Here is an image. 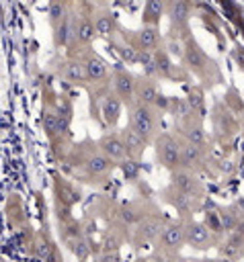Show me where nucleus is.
Here are the masks:
<instances>
[{"instance_id":"1","label":"nucleus","mask_w":244,"mask_h":262,"mask_svg":"<svg viewBox=\"0 0 244 262\" xmlns=\"http://www.w3.org/2000/svg\"><path fill=\"white\" fill-rule=\"evenodd\" d=\"M66 164L74 170L76 178L80 182L92 184V186H103L107 184V180L111 178L113 170L117 168V164H113L96 145V141L92 139H82L80 143L72 145L66 156H64Z\"/></svg>"},{"instance_id":"2","label":"nucleus","mask_w":244,"mask_h":262,"mask_svg":"<svg viewBox=\"0 0 244 262\" xmlns=\"http://www.w3.org/2000/svg\"><path fill=\"white\" fill-rule=\"evenodd\" d=\"M180 63L185 66V70L199 80L201 88H213L217 84L223 82V72L217 66V61L213 57H209L205 53V49L199 45V41L195 37H189L182 43V59Z\"/></svg>"},{"instance_id":"3","label":"nucleus","mask_w":244,"mask_h":262,"mask_svg":"<svg viewBox=\"0 0 244 262\" xmlns=\"http://www.w3.org/2000/svg\"><path fill=\"white\" fill-rule=\"evenodd\" d=\"M127 125L152 145L156 141V137L162 133L160 131V127H162V113H158L152 106L133 102L127 108Z\"/></svg>"},{"instance_id":"4","label":"nucleus","mask_w":244,"mask_h":262,"mask_svg":"<svg viewBox=\"0 0 244 262\" xmlns=\"http://www.w3.org/2000/svg\"><path fill=\"white\" fill-rule=\"evenodd\" d=\"M195 4L187 0H168L166 2V16H168V35L164 37L166 41H176L185 43L191 33V16H193Z\"/></svg>"},{"instance_id":"5","label":"nucleus","mask_w":244,"mask_h":262,"mask_svg":"<svg viewBox=\"0 0 244 262\" xmlns=\"http://www.w3.org/2000/svg\"><path fill=\"white\" fill-rule=\"evenodd\" d=\"M185 246H187V219L185 217H176V219H168L166 221V225H164L160 237L156 239L152 252L176 260V256L180 254V250Z\"/></svg>"},{"instance_id":"6","label":"nucleus","mask_w":244,"mask_h":262,"mask_svg":"<svg viewBox=\"0 0 244 262\" xmlns=\"http://www.w3.org/2000/svg\"><path fill=\"white\" fill-rule=\"evenodd\" d=\"M211 127L215 141L230 143L238 133H242L244 121H240L238 115L223 100H215L211 106Z\"/></svg>"},{"instance_id":"7","label":"nucleus","mask_w":244,"mask_h":262,"mask_svg":"<svg viewBox=\"0 0 244 262\" xmlns=\"http://www.w3.org/2000/svg\"><path fill=\"white\" fill-rule=\"evenodd\" d=\"M168 217L162 215V211H158V207H154L152 211H148L131 229V235H129V244L139 250L144 246H154L156 239L160 237L164 225H166Z\"/></svg>"},{"instance_id":"8","label":"nucleus","mask_w":244,"mask_h":262,"mask_svg":"<svg viewBox=\"0 0 244 262\" xmlns=\"http://www.w3.org/2000/svg\"><path fill=\"white\" fill-rule=\"evenodd\" d=\"M92 4H80L74 8V39L70 45V53H78L82 49H88L96 39V29L92 20Z\"/></svg>"},{"instance_id":"9","label":"nucleus","mask_w":244,"mask_h":262,"mask_svg":"<svg viewBox=\"0 0 244 262\" xmlns=\"http://www.w3.org/2000/svg\"><path fill=\"white\" fill-rule=\"evenodd\" d=\"M152 145H154V154H156V164L162 170L174 172L176 168H180L182 141L172 131H162Z\"/></svg>"},{"instance_id":"10","label":"nucleus","mask_w":244,"mask_h":262,"mask_svg":"<svg viewBox=\"0 0 244 262\" xmlns=\"http://www.w3.org/2000/svg\"><path fill=\"white\" fill-rule=\"evenodd\" d=\"M123 43L133 47L135 51H148L154 53L164 45V35L160 33V27H139V29H119L117 35Z\"/></svg>"},{"instance_id":"11","label":"nucleus","mask_w":244,"mask_h":262,"mask_svg":"<svg viewBox=\"0 0 244 262\" xmlns=\"http://www.w3.org/2000/svg\"><path fill=\"white\" fill-rule=\"evenodd\" d=\"M135 102L152 106L158 113H168L170 108V98L162 94L158 80L148 78L144 74H135Z\"/></svg>"},{"instance_id":"12","label":"nucleus","mask_w":244,"mask_h":262,"mask_svg":"<svg viewBox=\"0 0 244 262\" xmlns=\"http://www.w3.org/2000/svg\"><path fill=\"white\" fill-rule=\"evenodd\" d=\"M70 55H76L82 66H84V72H86V78H88V88L90 86H100V84H111V74H113V68L107 63V59L103 55H98L92 47L88 49H82L78 53H70Z\"/></svg>"},{"instance_id":"13","label":"nucleus","mask_w":244,"mask_h":262,"mask_svg":"<svg viewBox=\"0 0 244 262\" xmlns=\"http://www.w3.org/2000/svg\"><path fill=\"white\" fill-rule=\"evenodd\" d=\"M205 119L197 117V115H187L185 119H178L174 121V127H172V133L185 141V143H193L197 147H203V149H209V137H207V131H205V125H203Z\"/></svg>"},{"instance_id":"14","label":"nucleus","mask_w":244,"mask_h":262,"mask_svg":"<svg viewBox=\"0 0 244 262\" xmlns=\"http://www.w3.org/2000/svg\"><path fill=\"white\" fill-rule=\"evenodd\" d=\"M223 237L215 235L203 221L199 219H187V246L197 250V252H207V250H217Z\"/></svg>"},{"instance_id":"15","label":"nucleus","mask_w":244,"mask_h":262,"mask_svg":"<svg viewBox=\"0 0 244 262\" xmlns=\"http://www.w3.org/2000/svg\"><path fill=\"white\" fill-rule=\"evenodd\" d=\"M160 199H162L166 205H170V207L178 213L176 217L191 219L195 213L203 211V201H197V199H193V196L180 192V190L174 188L172 184H168V186H164V188L160 190Z\"/></svg>"},{"instance_id":"16","label":"nucleus","mask_w":244,"mask_h":262,"mask_svg":"<svg viewBox=\"0 0 244 262\" xmlns=\"http://www.w3.org/2000/svg\"><path fill=\"white\" fill-rule=\"evenodd\" d=\"M154 66H156V80H168V82H187L191 74L185 70V66H176L168 49L162 45L154 51Z\"/></svg>"},{"instance_id":"17","label":"nucleus","mask_w":244,"mask_h":262,"mask_svg":"<svg viewBox=\"0 0 244 262\" xmlns=\"http://www.w3.org/2000/svg\"><path fill=\"white\" fill-rule=\"evenodd\" d=\"M168 184H172V186L178 188L180 192H185V194H189V196H193V199L205 203L207 188H205V182L201 180L199 174L189 172V170H185V168H176L174 172H170Z\"/></svg>"},{"instance_id":"18","label":"nucleus","mask_w":244,"mask_h":262,"mask_svg":"<svg viewBox=\"0 0 244 262\" xmlns=\"http://www.w3.org/2000/svg\"><path fill=\"white\" fill-rule=\"evenodd\" d=\"M55 76L66 82L68 86H80V88H86L88 90V78H86V72H84V66L82 61L76 57V55H66L64 59H59L55 63Z\"/></svg>"},{"instance_id":"19","label":"nucleus","mask_w":244,"mask_h":262,"mask_svg":"<svg viewBox=\"0 0 244 262\" xmlns=\"http://www.w3.org/2000/svg\"><path fill=\"white\" fill-rule=\"evenodd\" d=\"M111 88L117 94V98L123 102V106H131L135 102V74H131L123 66H115L111 74Z\"/></svg>"},{"instance_id":"20","label":"nucleus","mask_w":244,"mask_h":262,"mask_svg":"<svg viewBox=\"0 0 244 262\" xmlns=\"http://www.w3.org/2000/svg\"><path fill=\"white\" fill-rule=\"evenodd\" d=\"M211 166H215L211 162V156H209V149H203V147H197L193 143H185L182 141V156H180V168L189 170V172H195V174H209L211 172Z\"/></svg>"},{"instance_id":"21","label":"nucleus","mask_w":244,"mask_h":262,"mask_svg":"<svg viewBox=\"0 0 244 262\" xmlns=\"http://www.w3.org/2000/svg\"><path fill=\"white\" fill-rule=\"evenodd\" d=\"M41 127H43L45 137L51 143H55L59 137L68 135V127L62 123V119L55 111V100L45 98V96H43V108H41Z\"/></svg>"},{"instance_id":"22","label":"nucleus","mask_w":244,"mask_h":262,"mask_svg":"<svg viewBox=\"0 0 244 262\" xmlns=\"http://www.w3.org/2000/svg\"><path fill=\"white\" fill-rule=\"evenodd\" d=\"M96 145H98V149H100L113 164H117V166H121L123 162L129 160L119 129H107V131L96 139Z\"/></svg>"},{"instance_id":"23","label":"nucleus","mask_w":244,"mask_h":262,"mask_svg":"<svg viewBox=\"0 0 244 262\" xmlns=\"http://www.w3.org/2000/svg\"><path fill=\"white\" fill-rule=\"evenodd\" d=\"M53 196H55V209L64 211V213H68L82 199V194L74 186V182L59 174H53Z\"/></svg>"},{"instance_id":"24","label":"nucleus","mask_w":244,"mask_h":262,"mask_svg":"<svg viewBox=\"0 0 244 262\" xmlns=\"http://www.w3.org/2000/svg\"><path fill=\"white\" fill-rule=\"evenodd\" d=\"M92 20H94V29H96V37L98 39L113 41L119 35L121 27H119L117 14L109 6H94L92 8Z\"/></svg>"},{"instance_id":"25","label":"nucleus","mask_w":244,"mask_h":262,"mask_svg":"<svg viewBox=\"0 0 244 262\" xmlns=\"http://www.w3.org/2000/svg\"><path fill=\"white\" fill-rule=\"evenodd\" d=\"M217 256L226 262H238L244 258V227L223 235L221 244L217 246Z\"/></svg>"},{"instance_id":"26","label":"nucleus","mask_w":244,"mask_h":262,"mask_svg":"<svg viewBox=\"0 0 244 262\" xmlns=\"http://www.w3.org/2000/svg\"><path fill=\"white\" fill-rule=\"evenodd\" d=\"M121 111H123V102L117 98V94L113 92V88L103 96L100 104H98V115L96 121H100L107 129H115L119 119H121Z\"/></svg>"},{"instance_id":"27","label":"nucleus","mask_w":244,"mask_h":262,"mask_svg":"<svg viewBox=\"0 0 244 262\" xmlns=\"http://www.w3.org/2000/svg\"><path fill=\"white\" fill-rule=\"evenodd\" d=\"M119 133H121V139H123V143H125L127 158L133 160V162H139V160L144 158V154H146V149H148L150 143H148L141 135H137L129 125H125L123 129H119Z\"/></svg>"},{"instance_id":"28","label":"nucleus","mask_w":244,"mask_h":262,"mask_svg":"<svg viewBox=\"0 0 244 262\" xmlns=\"http://www.w3.org/2000/svg\"><path fill=\"white\" fill-rule=\"evenodd\" d=\"M162 16H166V0H148L144 4V10H141L144 27H158Z\"/></svg>"},{"instance_id":"29","label":"nucleus","mask_w":244,"mask_h":262,"mask_svg":"<svg viewBox=\"0 0 244 262\" xmlns=\"http://www.w3.org/2000/svg\"><path fill=\"white\" fill-rule=\"evenodd\" d=\"M187 104H189V108H191V113L193 115H197V117H201V119H205V115H207V104H205V88H201L199 84L197 86H191L189 88V92H187Z\"/></svg>"},{"instance_id":"30","label":"nucleus","mask_w":244,"mask_h":262,"mask_svg":"<svg viewBox=\"0 0 244 262\" xmlns=\"http://www.w3.org/2000/svg\"><path fill=\"white\" fill-rule=\"evenodd\" d=\"M74 10V6L72 4H68V2H59V0H53V2H49V8H47V18H49V25H51V31H55L68 16H70V12Z\"/></svg>"},{"instance_id":"31","label":"nucleus","mask_w":244,"mask_h":262,"mask_svg":"<svg viewBox=\"0 0 244 262\" xmlns=\"http://www.w3.org/2000/svg\"><path fill=\"white\" fill-rule=\"evenodd\" d=\"M66 246L72 250V254L78 258V262H88V260L92 258V254H94L92 242H90V237H86V235H82V237H76V239L68 242Z\"/></svg>"},{"instance_id":"32","label":"nucleus","mask_w":244,"mask_h":262,"mask_svg":"<svg viewBox=\"0 0 244 262\" xmlns=\"http://www.w3.org/2000/svg\"><path fill=\"white\" fill-rule=\"evenodd\" d=\"M111 45L115 47V53L121 57L123 63H127V66H135V63H139V51H135L133 47H129L127 43H123L119 37H115V39L111 41Z\"/></svg>"},{"instance_id":"33","label":"nucleus","mask_w":244,"mask_h":262,"mask_svg":"<svg viewBox=\"0 0 244 262\" xmlns=\"http://www.w3.org/2000/svg\"><path fill=\"white\" fill-rule=\"evenodd\" d=\"M223 102L238 115L240 121H244V98L240 96V92L236 88H230L226 94H223Z\"/></svg>"},{"instance_id":"34","label":"nucleus","mask_w":244,"mask_h":262,"mask_svg":"<svg viewBox=\"0 0 244 262\" xmlns=\"http://www.w3.org/2000/svg\"><path fill=\"white\" fill-rule=\"evenodd\" d=\"M119 168L123 170V174H125V178H127L129 182H135V180H137V172H139V162L127 160V162H123V164H121Z\"/></svg>"},{"instance_id":"35","label":"nucleus","mask_w":244,"mask_h":262,"mask_svg":"<svg viewBox=\"0 0 244 262\" xmlns=\"http://www.w3.org/2000/svg\"><path fill=\"white\" fill-rule=\"evenodd\" d=\"M94 258H96V262H121V254L119 252H100Z\"/></svg>"},{"instance_id":"36","label":"nucleus","mask_w":244,"mask_h":262,"mask_svg":"<svg viewBox=\"0 0 244 262\" xmlns=\"http://www.w3.org/2000/svg\"><path fill=\"white\" fill-rule=\"evenodd\" d=\"M180 262H226L221 258H213V260H205V258H199V260H180Z\"/></svg>"},{"instance_id":"37","label":"nucleus","mask_w":244,"mask_h":262,"mask_svg":"<svg viewBox=\"0 0 244 262\" xmlns=\"http://www.w3.org/2000/svg\"><path fill=\"white\" fill-rule=\"evenodd\" d=\"M133 262H150V258L148 256H141V258H135Z\"/></svg>"},{"instance_id":"38","label":"nucleus","mask_w":244,"mask_h":262,"mask_svg":"<svg viewBox=\"0 0 244 262\" xmlns=\"http://www.w3.org/2000/svg\"><path fill=\"white\" fill-rule=\"evenodd\" d=\"M242 141H244V127H242Z\"/></svg>"},{"instance_id":"39","label":"nucleus","mask_w":244,"mask_h":262,"mask_svg":"<svg viewBox=\"0 0 244 262\" xmlns=\"http://www.w3.org/2000/svg\"><path fill=\"white\" fill-rule=\"evenodd\" d=\"M0 262H2V260H0Z\"/></svg>"}]
</instances>
